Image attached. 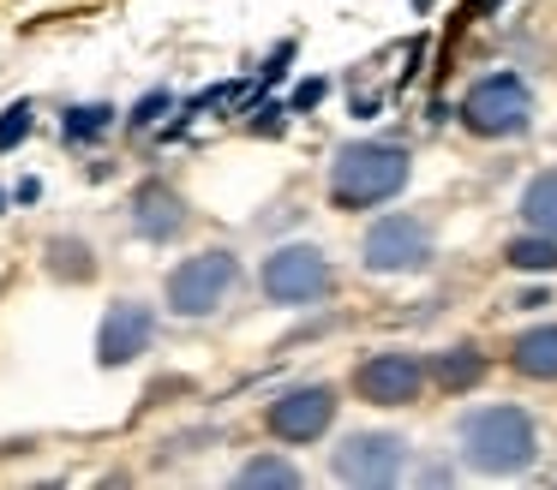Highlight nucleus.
Here are the masks:
<instances>
[{
  "mask_svg": "<svg viewBox=\"0 0 557 490\" xmlns=\"http://www.w3.org/2000/svg\"><path fill=\"white\" fill-rule=\"evenodd\" d=\"M504 263H509V269H521V275H557V239L528 227L521 239H509V246H504Z\"/></svg>",
  "mask_w": 557,
  "mask_h": 490,
  "instance_id": "obj_16",
  "label": "nucleus"
},
{
  "mask_svg": "<svg viewBox=\"0 0 557 490\" xmlns=\"http://www.w3.org/2000/svg\"><path fill=\"white\" fill-rule=\"evenodd\" d=\"M456 442H461V454H468V466H480V473H492V478H516L540 461V430H533V418L521 413V406H504V401L461 413Z\"/></svg>",
  "mask_w": 557,
  "mask_h": 490,
  "instance_id": "obj_2",
  "label": "nucleus"
},
{
  "mask_svg": "<svg viewBox=\"0 0 557 490\" xmlns=\"http://www.w3.org/2000/svg\"><path fill=\"white\" fill-rule=\"evenodd\" d=\"M509 365L533 382H557V323H533L509 341Z\"/></svg>",
  "mask_w": 557,
  "mask_h": 490,
  "instance_id": "obj_12",
  "label": "nucleus"
},
{
  "mask_svg": "<svg viewBox=\"0 0 557 490\" xmlns=\"http://www.w3.org/2000/svg\"><path fill=\"white\" fill-rule=\"evenodd\" d=\"M330 466H336L342 485H396L401 473H408V442L396 437V430H354V437L336 442V454H330Z\"/></svg>",
  "mask_w": 557,
  "mask_h": 490,
  "instance_id": "obj_7",
  "label": "nucleus"
},
{
  "mask_svg": "<svg viewBox=\"0 0 557 490\" xmlns=\"http://www.w3.org/2000/svg\"><path fill=\"white\" fill-rule=\"evenodd\" d=\"M516 305H521V311H540V305H545V287H528V293H521Z\"/></svg>",
  "mask_w": 557,
  "mask_h": 490,
  "instance_id": "obj_22",
  "label": "nucleus"
},
{
  "mask_svg": "<svg viewBox=\"0 0 557 490\" xmlns=\"http://www.w3.org/2000/svg\"><path fill=\"white\" fill-rule=\"evenodd\" d=\"M324 96H330V78H306L300 90L288 96V114H312V108L324 102Z\"/></svg>",
  "mask_w": 557,
  "mask_h": 490,
  "instance_id": "obj_21",
  "label": "nucleus"
},
{
  "mask_svg": "<svg viewBox=\"0 0 557 490\" xmlns=\"http://www.w3.org/2000/svg\"><path fill=\"white\" fill-rule=\"evenodd\" d=\"M234 485H246V490H264V485L294 490V485H300V466L282 461V454H252V461H246L240 473H234Z\"/></svg>",
  "mask_w": 557,
  "mask_h": 490,
  "instance_id": "obj_17",
  "label": "nucleus"
},
{
  "mask_svg": "<svg viewBox=\"0 0 557 490\" xmlns=\"http://www.w3.org/2000/svg\"><path fill=\"white\" fill-rule=\"evenodd\" d=\"M413 162L401 143L389 138H354L336 150V162H330V203L336 210H377V203H389L401 186H408Z\"/></svg>",
  "mask_w": 557,
  "mask_h": 490,
  "instance_id": "obj_1",
  "label": "nucleus"
},
{
  "mask_svg": "<svg viewBox=\"0 0 557 490\" xmlns=\"http://www.w3.org/2000/svg\"><path fill=\"white\" fill-rule=\"evenodd\" d=\"M258 287H264L270 305H318V299L336 293V269H330V251L324 246H276L258 269Z\"/></svg>",
  "mask_w": 557,
  "mask_h": 490,
  "instance_id": "obj_5",
  "label": "nucleus"
},
{
  "mask_svg": "<svg viewBox=\"0 0 557 490\" xmlns=\"http://www.w3.org/2000/svg\"><path fill=\"white\" fill-rule=\"evenodd\" d=\"M30 126H37V108H30V102H13V108H7V114H0V155L18 150V143L30 138Z\"/></svg>",
  "mask_w": 557,
  "mask_h": 490,
  "instance_id": "obj_19",
  "label": "nucleus"
},
{
  "mask_svg": "<svg viewBox=\"0 0 557 490\" xmlns=\"http://www.w3.org/2000/svg\"><path fill=\"white\" fill-rule=\"evenodd\" d=\"M425 382H432V370H425V359L408 353V347H384V353L360 359V370H354V389L372 406H413Z\"/></svg>",
  "mask_w": 557,
  "mask_h": 490,
  "instance_id": "obj_8",
  "label": "nucleus"
},
{
  "mask_svg": "<svg viewBox=\"0 0 557 490\" xmlns=\"http://www.w3.org/2000/svg\"><path fill=\"white\" fill-rule=\"evenodd\" d=\"M461 126L473 138H528L533 131V90L521 72H485L461 96Z\"/></svg>",
  "mask_w": 557,
  "mask_h": 490,
  "instance_id": "obj_4",
  "label": "nucleus"
},
{
  "mask_svg": "<svg viewBox=\"0 0 557 490\" xmlns=\"http://www.w3.org/2000/svg\"><path fill=\"white\" fill-rule=\"evenodd\" d=\"M0 210H7V191H0Z\"/></svg>",
  "mask_w": 557,
  "mask_h": 490,
  "instance_id": "obj_23",
  "label": "nucleus"
},
{
  "mask_svg": "<svg viewBox=\"0 0 557 490\" xmlns=\"http://www.w3.org/2000/svg\"><path fill=\"white\" fill-rule=\"evenodd\" d=\"M521 222L533 227V234H552L557 239V167H545V174L528 179V191H521Z\"/></svg>",
  "mask_w": 557,
  "mask_h": 490,
  "instance_id": "obj_15",
  "label": "nucleus"
},
{
  "mask_svg": "<svg viewBox=\"0 0 557 490\" xmlns=\"http://www.w3.org/2000/svg\"><path fill=\"white\" fill-rule=\"evenodd\" d=\"M425 370H432V382L444 394H461L485 377V353H480V341H456V347H444V353H432Z\"/></svg>",
  "mask_w": 557,
  "mask_h": 490,
  "instance_id": "obj_13",
  "label": "nucleus"
},
{
  "mask_svg": "<svg viewBox=\"0 0 557 490\" xmlns=\"http://www.w3.org/2000/svg\"><path fill=\"white\" fill-rule=\"evenodd\" d=\"M49 275L54 281H73V287H85V281H97V251L85 246V239H73V234H61V239H49Z\"/></svg>",
  "mask_w": 557,
  "mask_h": 490,
  "instance_id": "obj_14",
  "label": "nucleus"
},
{
  "mask_svg": "<svg viewBox=\"0 0 557 490\" xmlns=\"http://www.w3.org/2000/svg\"><path fill=\"white\" fill-rule=\"evenodd\" d=\"M102 131H114V108H109V102H78V108H66V120H61V138H66V143H97Z\"/></svg>",
  "mask_w": 557,
  "mask_h": 490,
  "instance_id": "obj_18",
  "label": "nucleus"
},
{
  "mask_svg": "<svg viewBox=\"0 0 557 490\" xmlns=\"http://www.w3.org/2000/svg\"><path fill=\"white\" fill-rule=\"evenodd\" d=\"M234 287H240V257H234L228 246H210V251H193V257H181L169 269V281H162V299H169L174 317H210V311H222L234 299Z\"/></svg>",
  "mask_w": 557,
  "mask_h": 490,
  "instance_id": "obj_3",
  "label": "nucleus"
},
{
  "mask_svg": "<svg viewBox=\"0 0 557 490\" xmlns=\"http://www.w3.org/2000/svg\"><path fill=\"white\" fill-rule=\"evenodd\" d=\"M336 389L330 382H300V389H282L276 401L264 406V430L276 442H318L330 425H336Z\"/></svg>",
  "mask_w": 557,
  "mask_h": 490,
  "instance_id": "obj_9",
  "label": "nucleus"
},
{
  "mask_svg": "<svg viewBox=\"0 0 557 490\" xmlns=\"http://www.w3.org/2000/svg\"><path fill=\"white\" fill-rule=\"evenodd\" d=\"M186 222H193V210H186V198L169 186V179H145V186L133 191V234L138 239L169 246V239L186 234Z\"/></svg>",
  "mask_w": 557,
  "mask_h": 490,
  "instance_id": "obj_11",
  "label": "nucleus"
},
{
  "mask_svg": "<svg viewBox=\"0 0 557 490\" xmlns=\"http://www.w3.org/2000/svg\"><path fill=\"white\" fill-rule=\"evenodd\" d=\"M360 263L372 275H413V269H425V263H432V227H425L420 215H408V210L377 215V222L366 227V239H360Z\"/></svg>",
  "mask_w": 557,
  "mask_h": 490,
  "instance_id": "obj_6",
  "label": "nucleus"
},
{
  "mask_svg": "<svg viewBox=\"0 0 557 490\" xmlns=\"http://www.w3.org/2000/svg\"><path fill=\"white\" fill-rule=\"evenodd\" d=\"M169 108H174V96H169V90H150L145 102H138L133 114H126V126H133V131H145V126H157V120L169 114Z\"/></svg>",
  "mask_w": 557,
  "mask_h": 490,
  "instance_id": "obj_20",
  "label": "nucleus"
},
{
  "mask_svg": "<svg viewBox=\"0 0 557 490\" xmlns=\"http://www.w3.org/2000/svg\"><path fill=\"white\" fill-rule=\"evenodd\" d=\"M150 341H157V311H150L145 299H114L102 329H97V365L121 370V365H133V359H145Z\"/></svg>",
  "mask_w": 557,
  "mask_h": 490,
  "instance_id": "obj_10",
  "label": "nucleus"
}]
</instances>
